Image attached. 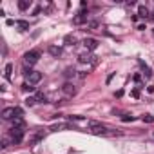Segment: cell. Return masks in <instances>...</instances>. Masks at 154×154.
<instances>
[{
  "instance_id": "cell-8",
  "label": "cell",
  "mask_w": 154,
  "mask_h": 154,
  "mask_svg": "<svg viewBox=\"0 0 154 154\" xmlns=\"http://www.w3.org/2000/svg\"><path fill=\"white\" fill-rule=\"evenodd\" d=\"M2 118H4V120L17 118V107H6V109L2 111Z\"/></svg>"
},
{
  "instance_id": "cell-28",
  "label": "cell",
  "mask_w": 154,
  "mask_h": 154,
  "mask_svg": "<svg viewBox=\"0 0 154 154\" xmlns=\"http://www.w3.org/2000/svg\"><path fill=\"white\" fill-rule=\"evenodd\" d=\"M131 94H132V98H138V96H140V91H138V89H134Z\"/></svg>"
},
{
  "instance_id": "cell-5",
  "label": "cell",
  "mask_w": 154,
  "mask_h": 154,
  "mask_svg": "<svg viewBox=\"0 0 154 154\" xmlns=\"http://www.w3.org/2000/svg\"><path fill=\"white\" fill-rule=\"evenodd\" d=\"M62 91H63V94L65 96H69V98H72V96H76V93H78V89H76L72 84H63V87H62Z\"/></svg>"
},
{
  "instance_id": "cell-15",
  "label": "cell",
  "mask_w": 154,
  "mask_h": 154,
  "mask_svg": "<svg viewBox=\"0 0 154 154\" xmlns=\"http://www.w3.org/2000/svg\"><path fill=\"white\" fill-rule=\"evenodd\" d=\"M35 98H36L38 103H47V96L44 93H35Z\"/></svg>"
},
{
  "instance_id": "cell-13",
  "label": "cell",
  "mask_w": 154,
  "mask_h": 154,
  "mask_svg": "<svg viewBox=\"0 0 154 154\" xmlns=\"http://www.w3.org/2000/svg\"><path fill=\"white\" fill-rule=\"evenodd\" d=\"M138 17H141V18H149L150 13H149V9H147L145 6H138Z\"/></svg>"
},
{
  "instance_id": "cell-1",
  "label": "cell",
  "mask_w": 154,
  "mask_h": 154,
  "mask_svg": "<svg viewBox=\"0 0 154 154\" xmlns=\"http://www.w3.org/2000/svg\"><path fill=\"white\" fill-rule=\"evenodd\" d=\"M40 60V51H36V49H31V51H27L26 54H24V63L26 65H35L36 62Z\"/></svg>"
},
{
  "instance_id": "cell-30",
  "label": "cell",
  "mask_w": 154,
  "mask_h": 154,
  "mask_svg": "<svg viewBox=\"0 0 154 154\" xmlns=\"http://www.w3.org/2000/svg\"><path fill=\"white\" fill-rule=\"evenodd\" d=\"M149 18H152V20H154V13H150V17H149Z\"/></svg>"
},
{
  "instance_id": "cell-2",
  "label": "cell",
  "mask_w": 154,
  "mask_h": 154,
  "mask_svg": "<svg viewBox=\"0 0 154 154\" xmlns=\"http://www.w3.org/2000/svg\"><path fill=\"white\" fill-rule=\"evenodd\" d=\"M78 62H80V63H91V65H96V63H98V56H94V54H91L89 51H85V53L78 54Z\"/></svg>"
},
{
  "instance_id": "cell-11",
  "label": "cell",
  "mask_w": 154,
  "mask_h": 154,
  "mask_svg": "<svg viewBox=\"0 0 154 154\" xmlns=\"http://www.w3.org/2000/svg\"><path fill=\"white\" fill-rule=\"evenodd\" d=\"M47 53H49L51 56L58 58V56L62 54V47H58V45H49V47H47Z\"/></svg>"
},
{
  "instance_id": "cell-18",
  "label": "cell",
  "mask_w": 154,
  "mask_h": 154,
  "mask_svg": "<svg viewBox=\"0 0 154 154\" xmlns=\"http://www.w3.org/2000/svg\"><path fill=\"white\" fill-rule=\"evenodd\" d=\"M24 103H26V105H27V107H33V105H36V103H38V102H36V98H35V96H27V98H26V102H24Z\"/></svg>"
},
{
  "instance_id": "cell-4",
  "label": "cell",
  "mask_w": 154,
  "mask_h": 154,
  "mask_svg": "<svg viewBox=\"0 0 154 154\" xmlns=\"http://www.w3.org/2000/svg\"><path fill=\"white\" fill-rule=\"evenodd\" d=\"M89 131L93 132V134H107V129H105V125H102V123H96V122H89Z\"/></svg>"
},
{
  "instance_id": "cell-3",
  "label": "cell",
  "mask_w": 154,
  "mask_h": 154,
  "mask_svg": "<svg viewBox=\"0 0 154 154\" xmlns=\"http://www.w3.org/2000/svg\"><path fill=\"white\" fill-rule=\"evenodd\" d=\"M9 138H11L13 143H20V141L24 140V129H20V127H13V129L9 131Z\"/></svg>"
},
{
  "instance_id": "cell-27",
  "label": "cell",
  "mask_w": 154,
  "mask_h": 154,
  "mask_svg": "<svg viewBox=\"0 0 154 154\" xmlns=\"http://www.w3.org/2000/svg\"><path fill=\"white\" fill-rule=\"evenodd\" d=\"M136 29H138V31H145V29H147V26H145V24H138V26H136Z\"/></svg>"
},
{
  "instance_id": "cell-24",
  "label": "cell",
  "mask_w": 154,
  "mask_h": 154,
  "mask_svg": "<svg viewBox=\"0 0 154 154\" xmlns=\"http://www.w3.org/2000/svg\"><path fill=\"white\" fill-rule=\"evenodd\" d=\"M141 120H143L145 123H152V122H154V116H152V114H145V116H141Z\"/></svg>"
},
{
  "instance_id": "cell-23",
  "label": "cell",
  "mask_w": 154,
  "mask_h": 154,
  "mask_svg": "<svg viewBox=\"0 0 154 154\" xmlns=\"http://www.w3.org/2000/svg\"><path fill=\"white\" fill-rule=\"evenodd\" d=\"M65 127H69V125H67V123H65V125H63V123H56V125H53V127H51V131H53V132H56L58 129H65Z\"/></svg>"
},
{
  "instance_id": "cell-17",
  "label": "cell",
  "mask_w": 154,
  "mask_h": 154,
  "mask_svg": "<svg viewBox=\"0 0 154 154\" xmlns=\"http://www.w3.org/2000/svg\"><path fill=\"white\" fill-rule=\"evenodd\" d=\"M22 91H24V93H35L36 89H35V85H31V84H27V82H26V84L22 85Z\"/></svg>"
},
{
  "instance_id": "cell-20",
  "label": "cell",
  "mask_w": 154,
  "mask_h": 154,
  "mask_svg": "<svg viewBox=\"0 0 154 154\" xmlns=\"http://www.w3.org/2000/svg\"><path fill=\"white\" fill-rule=\"evenodd\" d=\"M42 138H44V132H38V134H35V136L31 138V143L35 145V143H38V141H40Z\"/></svg>"
},
{
  "instance_id": "cell-7",
  "label": "cell",
  "mask_w": 154,
  "mask_h": 154,
  "mask_svg": "<svg viewBox=\"0 0 154 154\" xmlns=\"http://www.w3.org/2000/svg\"><path fill=\"white\" fill-rule=\"evenodd\" d=\"M72 24H74V26H82V24H87V15H85V11H80L78 15H76V17L72 18Z\"/></svg>"
},
{
  "instance_id": "cell-10",
  "label": "cell",
  "mask_w": 154,
  "mask_h": 154,
  "mask_svg": "<svg viewBox=\"0 0 154 154\" xmlns=\"http://www.w3.org/2000/svg\"><path fill=\"white\" fill-rule=\"evenodd\" d=\"M138 63H140V67H141V72H143V76L149 80V78H152V71H150V67L143 62V60H138Z\"/></svg>"
},
{
  "instance_id": "cell-16",
  "label": "cell",
  "mask_w": 154,
  "mask_h": 154,
  "mask_svg": "<svg viewBox=\"0 0 154 154\" xmlns=\"http://www.w3.org/2000/svg\"><path fill=\"white\" fill-rule=\"evenodd\" d=\"M17 26L20 27V31H27L29 29V22H26V20H17Z\"/></svg>"
},
{
  "instance_id": "cell-14",
  "label": "cell",
  "mask_w": 154,
  "mask_h": 154,
  "mask_svg": "<svg viewBox=\"0 0 154 154\" xmlns=\"http://www.w3.org/2000/svg\"><path fill=\"white\" fill-rule=\"evenodd\" d=\"M11 72H13V63H6V67H4V78L6 80L11 78Z\"/></svg>"
},
{
  "instance_id": "cell-12",
  "label": "cell",
  "mask_w": 154,
  "mask_h": 154,
  "mask_svg": "<svg viewBox=\"0 0 154 154\" xmlns=\"http://www.w3.org/2000/svg\"><path fill=\"white\" fill-rule=\"evenodd\" d=\"M31 0H18V9L20 11H26V9H29L31 8Z\"/></svg>"
},
{
  "instance_id": "cell-6",
  "label": "cell",
  "mask_w": 154,
  "mask_h": 154,
  "mask_svg": "<svg viewBox=\"0 0 154 154\" xmlns=\"http://www.w3.org/2000/svg\"><path fill=\"white\" fill-rule=\"evenodd\" d=\"M40 80H42V72H38V71H33V72L27 76V84H31V85H36Z\"/></svg>"
},
{
  "instance_id": "cell-25",
  "label": "cell",
  "mask_w": 154,
  "mask_h": 154,
  "mask_svg": "<svg viewBox=\"0 0 154 154\" xmlns=\"http://www.w3.org/2000/svg\"><path fill=\"white\" fill-rule=\"evenodd\" d=\"M69 120H74V122H84V116H78V114H71V116H67Z\"/></svg>"
},
{
  "instance_id": "cell-22",
  "label": "cell",
  "mask_w": 154,
  "mask_h": 154,
  "mask_svg": "<svg viewBox=\"0 0 154 154\" xmlns=\"http://www.w3.org/2000/svg\"><path fill=\"white\" fill-rule=\"evenodd\" d=\"M122 122H125V123L134 122V116H132V114H123V116H122Z\"/></svg>"
},
{
  "instance_id": "cell-29",
  "label": "cell",
  "mask_w": 154,
  "mask_h": 154,
  "mask_svg": "<svg viewBox=\"0 0 154 154\" xmlns=\"http://www.w3.org/2000/svg\"><path fill=\"white\" fill-rule=\"evenodd\" d=\"M134 82H138V84L141 82V74H134Z\"/></svg>"
},
{
  "instance_id": "cell-9",
  "label": "cell",
  "mask_w": 154,
  "mask_h": 154,
  "mask_svg": "<svg viewBox=\"0 0 154 154\" xmlns=\"http://www.w3.org/2000/svg\"><path fill=\"white\" fill-rule=\"evenodd\" d=\"M84 45H85V49L91 53V51H94V49L98 47V40H96V38H85V40H84Z\"/></svg>"
},
{
  "instance_id": "cell-21",
  "label": "cell",
  "mask_w": 154,
  "mask_h": 154,
  "mask_svg": "<svg viewBox=\"0 0 154 154\" xmlns=\"http://www.w3.org/2000/svg\"><path fill=\"white\" fill-rule=\"evenodd\" d=\"M65 44H67V45H74V44H76V38L71 36V35H67V36H65Z\"/></svg>"
},
{
  "instance_id": "cell-26",
  "label": "cell",
  "mask_w": 154,
  "mask_h": 154,
  "mask_svg": "<svg viewBox=\"0 0 154 154\" xmlns=\"http://www.w3.org/2000/svg\"><path fill=\"white\" fill-rule=\"evenodd\" d=\"M74 69H65V72H63V76H65V78H69V76H74Z\"/></svg>"
},
{
  "instance_id": "cell-19",
  "label": "cell",
  "mask_w": 154,
  "mask_h": 154,
  "mask_svg": "<svg viewBox=\"0 0 154 154\" xmlns=\"http://www.w3.org/2000/svg\"><path fill=\"white\" fill-rule=\"evenodd\" d=\"M87 27H89L91 31H94V29H98V27H100V22H98V20H91Z\"/></svg>"
}]
</instances>
